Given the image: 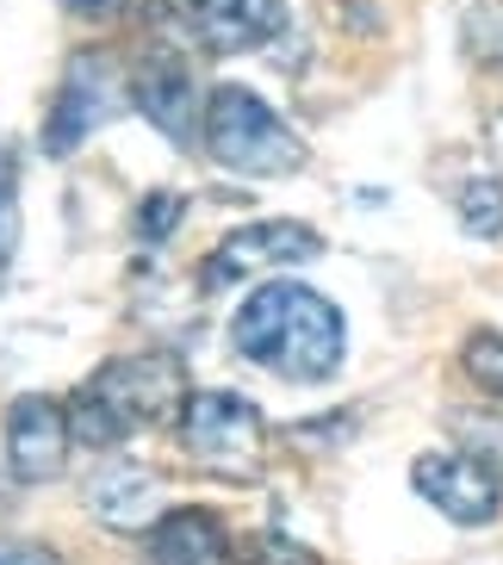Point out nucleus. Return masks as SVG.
<instances>
[{"mask_svg": "<svg viewBox=\"0 0 503 565\" xmlns=\"http://www.w3.org/2000/svg\"><path fill=\"white\" fill-rule=\"evenodd\" d=\"M13 186H19V150L0 137V205H13Z\"/></svg>", "mask_w": 503, "mask_h": 565, "instance_id": "5701e85b", "label": "nucleus"}, {"mask_svg": "<svg viewBox=\"0 0 503 565\" xmlns=\"http://www.w3.org/2000/svg\"><path fill=\"white\" fill-rule=\"evenodd\" d=\"M13 249H19V212L0 205V280H7V267H13Z\"/></svg>", "mask_w": 503, "mask_h": 565, "instance_id": "4be33fe9", "label": "nucleus"}, {"mask_svg": "<svg viewBox=\"0 0 503 565\" xmlns=\"http://www.w3.org/2000/svg\"><path fill=\"white\" fill-rule=\"evenodd\" d=\"M181 212H186V200L181 193H168V186H156V193H143V200H137V236H143V243H168V236H174V224H181Z\"/></svg>", "mask_w": 503, "mask_h": 565, "instance_id": "a211bd4d", "label": "nucleus"}, {"mask_svg": "<svg viewBox=\"0 0 503 565\" xmlns=\"http://www.w3.org/2000/svg\"><path fill=\"white\" fill-rule=\"evenodd\" d=\"M460 373L479 398H497L503 404V330H467L460 335Z\"/></svg>", "mask_w": 503, "mask_h": 565, "instance_id": "2eb2a0df", "label": "nucleus"}, {"mask_svg": "<svg viewBox=\"0 0 503 565\" xmlns=\"http://www.w3.org/2000/svg\"><path fill=\"white\" fill-rule=\"evenodd\" d=\"M231 349L268 366L274 380L318 385L349 354V323H342V305H330L318 286L261 280L231 317Z\"/></svg>", "mask_w": 503, "mask_h": 565, "instance_id": "f257e3e1", "label": "nucleus"}, {"mask_svg": "<svg viewBox=\"0 0 503 565\" xmlns=\"http://www.w3.org/2000/svg\"><path fill=\"white\" fill-rule=\"evenodd\" d=\"M174 435H181L186 460L224 484H255L261 466H268V416L255 411L243 392H218V385L186 392Z\"/></svg>", "mask_w": 503, "mask_h": 565, "instance_id": "7ed1b4c3", "label": "nucleus"}, {"mask_svg": "<svg viewBox=\"0 0 503 565\" xmlns=\"http://www.w3.org/2000/svg\"><path fill=\"white\" fill-rule=\"evenodd\" d=\"M63 13L87 19V25H113V19L131 13V0H63Z\"/></svg>", "mask_w": 503, "mask_h": 565, "instance_id": "412c9836", "label": "nucleus"}, {"mask_svg": "<svg viewBox=\"0 0 503 565\" xmlns=\"http://www.w3.org/2000/svg\"><path fill=\"white\" fill-rule=\"evenodd\" d=\"M236 565H323V559L304 541H292V534L261 529V534H243L236 541Z\"/></svg>", "mask_w": 503, "mask_h": 565, "instance_id": "dca6fc26", "label": "nucleus"}, {"mask_svg": "<svg viewBox=\"0 0 503 565\" xmlns=\"http://www.w3.org/2000/svg\"><path fill=\"white\" fill-rule=\"evenodd\" d=\"M63 411H68V435H75L82 448H118V441L131 435L125 423H118V411L100 398V392H94V385H75Z\"/></svg>", "mask_w": 503, "mask_h": 565, "instance_id": "4468645a", "label": "nucleus"}, {"mask_svg": "<svg viewBox=\"0 0 503 565\" xmlns=\"http://www.w3.org/2000/svg\"><path fill=\"white\" fill-rule=\"evenodd\" d=\"M410 491L453 529H491L503 515V472H491L467 448H429L410 460Z\"/></svg>", "mask_w": 503, "mask_h": 565, "instance_id": "423d86ee", "label": "nucleus"}, {"mask_svg": "<svg viewBox=\"0 0 503 565\" xmlns=\"http://www.w3.org/2000/svg\"><path fill=\"white\" fill-rule=\"evenodd\" d=\"M68 448H75V435H68V411L56 398L25 392V398L7 404V472H13L19 484L63 479Z\"/></svg>", "mask_w": 503, "mask_h": 565, "instance_id": "9d476101", "label": "nucleus"}, {"mask_svg": "<svg viewBox=\"0 0 503 565\" xmlns=\"http://www.w3.org/2000/svg\"><path fill=\"white\" fill-rule=\"evenodd\" d=\"M467 25H472L479 56H485V63H503V0H479L467 13Z\"/></svg>", "mask_w": 503, "mask_h": 565, "instance_id": "6ab92c4d", "label": "nucleus"}, {"mask_svg": "<svg viewBox=\"0 0 503 565\" xmlns=\"http://www.w3.org/2000/svg\"><path fill=\"white\" fill-rule=\"evenodd\" d=\"M200 150L243 181H286L304 168V137L274 113L255 87L243 82H218L200 106Z\"/></svg>", "mask_w": 503, "mask_h": 565, "instance_id": "f03ea898", "label": "nucleus"}, {"mask_svg": "<svg viewBox=\"0 0 503 565\" xmlns=\"http://www.w3.org/2000/svg\"><path fill=\"white\" fill-rule=\"evenodd\" d=\"M453 435H460V448L479 454L491 472H503V416H485V411H453L448 416Z\"/></svg>", "mask_w": 503, "mask_h": 565, "instance_id": "f3484780", "label": "nucleus"}, {"mask_svg": "<svg viewBox=\"0 0 503 565\" xmlns=\"http://www.w3.org/2000/svg\"><path fill=\"white\" fill-rule=\"evenodd\" d=\"M131 106V63L106 44H82V51L63 63V82H56V100L44 113V156H75L87 137L113 125L118 113Z\"/></svg>", "mask_w": 503, "mask_h": 565, "instance_id": "20e7f679", "label": "nucleus"}, {"mask_svg": "<svg viewBox=\"0 0 503 565\" xmlns=\"http://www.w3.org/2000/svg\"><path fill=\"white\" fill-rule=\"evenodd\" d=\"M131 106L150 118L168 143H181V150L200 143V106H205V94L193 87V68H186L181 44L150 38V51L131 63Z\"/></svg>", "mask_w": 503, "mask_h": 565, "instance_id": "6e6552de", "label": "nucleus"}, {"mask_svg": "<svg viewBox=\"0 0 503 565\" xmlns=\"http://www.w3.org/2000/svg\"><path fill=\"white\" fill-rule=\"evenodd\" d=\"M323 236L299 217H255V224H236L218 249L200 262V286L205 292H224V286H243L255 274H286L299 262H318Z\"/></svg>", "mask_w": 503, "mask_h": 565, "instance_id": "39448f33", "label": "nucleus"}, {"mask_svg": "<svg viewBox=\"0 0 503 565\" xmlns=\"http://www.w3.org/2000/svg\"><path fill=\"white\" fill-rule=\"evenodd\" d=\"M87 385L113 404L118 423L131 435L174 423V416H181V398H186V373H181L174 354H118V361H106Z\"/></svg>", "mask_w": 503, "mask_h": 565, "instance_id": "0eeeda50", "label": "nucleus"}, {"mask_svg": "<svg viewBox=\"0 0 503 565\" xmlns=\"http://www.w3.org/2000/svg\"><path fill=\"white\" fill-rule=\"evenodd\" d=\"M453 212H460V231H467V236L497 243V236H503V181L491 174V168L467 174V181H460V193H453Z\"/></svg>", "mask_w": 503, "mask_h": 565, "instance_id": "ddd939ff", "label": "nucleus"}, {"mask_svg": "<svg viewBox=\"0 0 503 565\" xmlns=\"http://www.w3.org/2000/svg\"><path fill=\"white\" fill-rule=\"evenodd\" d=\"M0 565H63L44 541H19V534H0Z\"/></svg>", "mask_w": 503, "mask_h": 565, "instance_id": "aec40b11", "label": "nucleus"}, {"mask_svg": "<svg viewBox=\"0 0 503 565\" xmlns=\"http://www.w3.org/2000/svg\"><path fill=\"white\" fill-rule=\"evenodd\" d=\"M150 559L156 565H236V541H231V529H224V515L186 503V510L156 515Z\"/></svg>", "mask_w": 503, "mask_h": 565, "instance_id": "f8f14e48", "label": "nucleus"}, {"mask_svg": "<svg viewBox=\"0 0 503 565\" xmlns=\"http://www.w3.org/2000/svg\"><path fill=\"white\" fill-rule=\"evenodd\" d=\"M205 56L261 51L286 32V0H168Z\"/></svg>", "mask_w": 503, "mask_h": 565, "instance_id": "1a4fd4ad", "label": "nucleus"}, {"mask_svg": "<svg viewBox=\"0 0 503 565\" xmlns=\"http://www.w3.org/2000/svg\"><path fill=\"white\" fill-rule=\"evenodd\" d=\"M82 503H87V515H94L100 529H113V534H150L156 515L168 510V491H162V479H156L150 466L106 460L100 472H87Z\"/></svg>", "mask_w": 503, "mask_h": 565, "instance_id": "9b49d317", "label": "nucleus"}]
</instances>
